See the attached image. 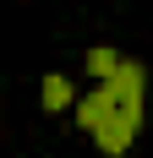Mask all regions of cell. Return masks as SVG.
<instances>
[{
  "instance_id": "6da1fadb",
  "label": "cell",
  "mask_w": 153,
  "mask_h": 158,
  "mask_svg": "<svg viewBox=\"0 0 153 158\" xmlns=\"http://www.w3.org/2000/svg\"><path fill=\"white\" fill-rule=\"evenodd\" d=\"M142 87H148V71L137 60H120L115 77H104L76 104V126L88 131L109 158L131 153V142H137V131H142Z\"/></svg>"
},
{
  "instance_id": "7a4b0ae2",
  "label": "cell",
  "mask_w": 153,
  "mask_h": 158,
  "mask_svg": "<svg viewBox=\"0 0 153 158\" xmlns=\"http://www.w3.org/2000/svg\"><path fill=\"white\" fill-rule=\"evenodd\" d=\"M71 82H66L60 77V71H49V77H44V109H71Z\"/></svg>"
},
{
  "instance_id": "3957f363",
  "label": "cell",
  "mask_w": 153,
  "mask_h": 158,
  "mask_svg": "<svg viewBox=\"0 0 153 158\" xmlns=\"http://www.w3.org/2000/svg\"><path fill=\"white\" fill-rule=\"evenodd\" d=\"M88 71H93V82H104V77H115V71H120V55H115L109 44L88 49Z\"/></svg>"
}]
</instances>
